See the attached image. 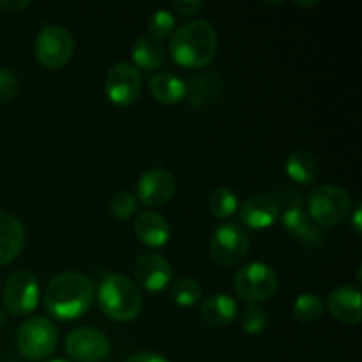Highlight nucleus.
<instances>
[{
    "mask_svg": "<svg viewBox=\"0 0 362 362\" xmlns=\"http://www.w3.org/2000/svg\"><path fill=\"white\" fill-rule=\"evenodd\" d=\"M94 283L80 272L55 276L45 290V308L60 322L76 320L90 310L94 303Z\"/></svg>",
    "mask_w": 362,
    "mask_h": 362,
    "instance_id": "nucleus-1",
    "label": "nucleus"
},
{
    "mask_svg": "<svg viewBox=\"0 0 362 362\" xmlns=\"http://www.w3.org/2000/svg\"><path fill=\"white\" fill-rule=\"evenodd\" d=\"M279 219H281L285 232H288L290 235L296 237L297 240H300L306 246H320L324 243L325 235L320 230V226L310 218L306 209L300 207L299 204L288 205L279 214Z\"/></svg>",
    "mask_w": 362,
    "mask_h": 362,
    "instance_id": "nucleus-15",
    "label": "nucleus"
},
{
    "mask_svg": "<svg viewBox=\"0 0 362 362\" xmlns=\"http://www.w3.org/2000/svg\"><path fill=\"white\" fill-rule=\"evenodd\" d=\"M233 290L244 303L260 304L269 300L278 290V274L274 269L262 262L244 265L233 276Z\"/></svg>",
    "mask_w": 362,
    "mask_h": 362,
    "instance_id": "nucleus-5",
    "label": "nucleus"
},
{
    "mask_svg": "<svg viewBox=\"0 0 362 362\" xmlns=\"http://www.w3.org/2000/svg\"><path fill=\"white\" fill-rule=\"evenodd\" d=\"M177 189L175 177L161 166L147 170L136 184V200L145 207H161L173 198Z\"/></svg>",
    "mask_w": 362,
    "mask_h": 362,
    "instance_id": "nucleus-11",
    "label": "nucleus"
},
{
    "mask_svg": "<svg viewBox=\"0 0 362 362\" xmlns=\"http://www.w3.org/2000/svg\"><path fill=\"white\" fill-rule=\"evenodd\" d=\"M237 211H239L240 221L251 230L271 228L281 214L279 202L272 198L271 194L264 193L246 198Z\"/></svg>",
    "mask_w": 362,
    "mask_h": 362,
    "instance_id": "nucleus-14",
    "label": "nucleus"
},
{
    "mask_svg": "<svg viewBox=\"0 0 362 362\" xmlns=\"http://www.w3.org/2000/svg\"><path fill=\"white\" fill-rule=\"evenodd\" d=\"M98 304L112 320L133 322L140 315L144 300L136 283L127 276L108 274L99 283Z\"/></svg>",
    "mask_w": 362,
    "mask_h": 362,
    "instance_id": "nucleus-3",
    "label": "nucleus"
},
{
    "mask_svg": "<svg viewBox=\"0 0 362 362\" xmlns=\"http://www.w3.org/2000/svg\"><path fill=\"white\" fill-rule=\"evenodd\" d=\"M39 62L49 69L66 66L74 53V39L67 28L60 25H48L39 32L34 46Z\"/></svg>",
    "mask_w": 362,
    "mask_h": 362,
    "instance_id": "nucleus-8",
    "label": "nucleus"
},
{
    "mask_svg": "<svg viewBox=\"0 0 362 362\" xmlns=\"http://www.w3.org/2000/svg\"><path fill=\"white\" fill-rule=\"evenodd\" d=\"M209 209L218 219H226L233 216L239 209V197L230 187H218L209 197Z\"/></svg>",
    "mask_w": 362,
    "mask_h": 362,
    "instance_id": "nucleus-24",
    "label": "nucleus"
},
{
    "mask_svg": "<svg viewBox=\"0 0 362 362\" xmlns=\"http://www.w3.org/2000/svg\"><path fill=\"white\" fill-rule=\"evenodd\" d=\"M151 94L161 105H179L187 98V85L173 73H156L151 78Z\"/></svg>",
    "mask_w": 362,
    "mask_h": 362,
    "instance_id": "nucleus-20",
    "label": "nucleus"
},
{
    "mask_svg": "<svg viewBox=\"0 0 362 362\" xmlns=\"http://www.w3.org/2000/svg\"><path fill=\"white\" fill-rule=\"evenodd\" d=\"M18 94V78L13 71L0 67V99L11 101Z\"/></svg>",
    "mask_w": 362,
    "mask_h": 362,
    "instance_id": "nucleus-30",
    "label": "nucleus"
},
{
    "mask_svg": "<svg viewBox=\"0 0 362 362\" xmlns=\"http://www.w3.org/2000/svg\"><path fill=\"white\" fill-rule=\"evenodd\" d=\"M131 57H133L136 69L138 67H141V69H159L165 62L166 52L161 41L151 37V35H141L134 41Z\"/></svg>",
    "mask_w": 362,
    "mask_h": 362,
    "instance_id": "nucleus-22",
    "label": "nucleus"
},
{
    "mask_svg": "<svg viewBox=\"0 0 362 362\" xmlns=\"http://www.w3.org/2000/svg\"><path fill=\"white\" fill-rule=\"evenodd\" d=\"M67 356L76 362H99L110 352V341L94 327H78L66 338Z\"/></svg>",
    "mask_w": 362,
    "mask_h": 362,
    "instance_id": "nucleus-12",
    "label": "nucleus"
},
{
    "mask_svg": "<svg viewBox=\"0 0 362 362\" xmlns=\"http://www.w3.org/2000/svg\"><path fill=\"white\" fill-rule=\"evenodd\" d=\"M237 313H239V306L228 293H214L207 297V300H204L200 308L204 322L212 327H228L235 322Z\"/></svg>",
    "mask_w": 362,
    "mask_h": 362,
    "instance_id": "nucleus-19",
    "label": "nucleus"
},
{
    "mask_svg": "<svg viewBox=\"0 0 362 362\" xmlns=\"http://www.w3.org/2000/svg\"><path fill=\"white\" fill-rule=\"evenodd\" d=\"M138 200L133 193L127 191H120V193L113 194L112 200L108 204V212L117 219H127L136 212Z\"/></svg>",
    "mask_w": 362,
    "mask_h": 362,
    "instance_id": "nucleus-29",
    "label": "nucleus"
},
{
    "mask_svg": "<svg viewBox=\"0 0 362 362\" xmlns=\"http://www.w3.org/2000/svg\"><path fill=\"white\" fill-rule=\"evenodd\" d=\"M170 57L186 69H202L214 60L218 53L216 28L205 20L186 23L173 34L170 41Z\"/></svg>",
    "mask_w": 362,
    "mask_h": 362,
    "instance_id": "nucleus-2",
    "label": "nucleus"
},
{
    "mask_svg": "<svg viewBox=\"0 0 362 362\" xmlns=\"http://www.w3.org/2000/svg\"><path fill=\"white\" fill-rule=\"evenodd\" d=\"M126 362H168L165 357L158 356V354L152 352H138L134 356H131Z\"/></svg>",
    "mask_w": 362,
    "mask_h": 362,
    "instance_id": "nucleus-32",
    "label": "nucleus"
},
{
    "mask_svg": "<svg viewBox=\"0 0 362 362\" xmlns=\"http://www.w3.org/2000/svg\"><path fill=\"white\" fill-rule=\"evenodd\" d=\"M39 304V283L28 271H16L4 286V306L13 317L30 315Z\"/></svg>",
    "mask_w": 362,
    "mask_h": 362,
    "instance_id": "nucleus-9",
    "label": "nucleus"
},
{
    "mask_svg": "<svg viewBox=\"0 0 362 362\" xmlns=\"http://www.w3.org/2000/svg\"><path fill=\"white\" fill-rule=\"evenodd\" d=\"M204 7L202 0H179V2H173V9L180 14V16H193L198 11Z\"/></svg>",
    "mask_w": 362,
    "mask_h": 362,
    "instance_id": "nucleus-31",
    "label": "nucleus"
},
{
    "mask_svg": "<svg viewBox=\"0 0 362 362\" xmlns=\"http://www.w3.org/2000/svg\"><path fill=\"white\" fill-rule=\"evenodd\" d=\"M175 16L170 13L168 9H158L148 20V30H151V37L161 39L170 37L175 32Z\"/></svg>",
    "mask_w": 362,
    "mask_h": 362,
    "instance_id": "nucleus-27",
    "label": "nucleus"
},
{
    "mask_svg": "<svg viewBox=\"0 0 362 362\" xmlns=\"http://www.w3.org/2000/svg\"><path fill=\"white\" fill-rule=\"evenodd\" d=\"M16 345L25 359L45 361L59 345V331L48 318L34 317L18 329Z\"/></svg>",
    "mask_w": 362,
    "mask_h": 362,
    "instance_id": "nucleus-6",
    "label": "nucleus"
},
{
    "mask_svg": "<svg viewBox=\"0 0 362 362\" xmlns=\"http://www.w3.org/2000/svg\"><path fill=\"white\" fill-rule=\"evenodd\" d=\"M134 278L147 292H161L172 283V265L163 255L144 253L134 262Z\"/></svg>",
    "mask_w": 362,
    "mask_h": 362,
    "instance_id": "nucleus-13",
    "label": "nucleus"
},
{
    "mask_svg": "<svg viewBox=\"0 0 362 362\" xmlns=\"http://www.w3.org/2000/svg\"><path fill=\"white\" fill-rule=\"evenodd\" d=\"M170 297L180 308H191L202 299V286L197 279L182 278L173 283Z\"/></svg>",
    "mask_w": 362,
    "mask_h": 362,
    "instance_id": "nucleus-26",
    "label": "nucleus"
},
{
    "mask_svg": "<svg viewBox=\"0 0 362 362\" xmlns=\"http://www.w3.org/2000/svg\"><path fill=\"white\" fill-rule=\"evenodd\" d=\"M269 325V315L264 308L251 304L243 315V329L246 334L257 336L264 332Z\"/></svg>",
    "mask_w": 362,
    "mask_h": 362,
    "instance_id": "nucleus-28",
    "label": "nucleus"
},
{
    "mask_svg": "<svg viewBox=\"0 0 362 362\" xmlns=\"http://www.w3.org/2000/svg\"><path fill=\"white\" fill-rule=\"evenodd\" d=\"M317 0H313V2H297V6L300 7H311V6H317Z\"/></svg>",
    "mask_w": 362,
    "mask_h": 362,
    "instance_id": "nucleus-35",
    "label": "nucleus"
},
{
    "mask_svg": "<svg viewBox=\"0 0 362 362\" xmlns=\"http://www.w3.org/2000/svg\"><path fill=\"white\" fill-rule=\"evenodd\" d=\"M250 237L243 226L235 223L221 225L211 237L209 243V253L218 265L232 267L240 264L250 253Z\"/></svg>",
    "mask_w": 362,
    "mask_h": 362,
    "instance_id": "nucleus-7",
    "label": "nucleus"
},
{
    "mask_svg": "<svg viewBox=\"0 0 362 362\" xmlns=\"http://www.w3.org/2000/svg\"><path fill=\"white\" fill-rule=\"evenodd\" d=\"M4 324V313H2V310H0V325Z\"/></svg>",
    "mask_w": 362,
    "mask_h": 362,
    "instance_id": "nucleus-36",
    "label": "nucleus"
},
{
    "mask_svg": "<svg viewBox=\"0 0 362 362\" xmlns=\"http://www.w3.org/2000/svg\"><path fill=\"white\" fill-rule=\"evenodd\" d=\"M141 92L140 71L127 62L110 67L105 78V94L115 106H131L138 101Z\"/></svg>",
    "mask_w": 362,
    "mask_h": 362,
    "instance_id": "nucleus-10",
    "label": "nucleus"
},
{
    "mask_svg": "<svg viewBox=\"0 0 362 362\" xmlns=\"http://www.w3.org/2000/svg\"><path fill=\"white\" fill-rule=\"evenodd\" d=\"M327 308L332 317L345 325H357L362 320L361 292L356 286H338L329 296Z\"/></svg>",
    "mask_w": 362,
    "mask_h": 362,
    "instance_id": "nucleus-16",
    "label": "nucleus"
},
{
    "mask_svg": "<svg viewBox=\"0 0 362 362\" xmlns=\"http://www.w3.org/2000/svg\"><path fill=\"white\" fill-rule=\"evenodd\" d=\"M286 175L300 186H310L318 177V163L308 151H293L285 163Z\"/></svg>",
    "mask_w": 362,
    "mask_h": 362,
    "instance_id": "nucleus-23",
    "label": "nucleus"
},
{
    "mask_svg": "<svg viewBox=\"0 0 362 362\" xmlns=\"http://www.w3.org/2000/svg\"><path fill=\"white\" fill-rule=\"evenodd\" d=\"M187 95L193 108L216 103L223 95V80L216 73H202L191 78Z\"/></svg>",
    "mask_w": 362,
    "mask_h": 362,
    "instance_id": "nucleus-21",
    "label": "nucleus"
},
{
    "mask_svg": "<svg viewBox=\"0 0 362 362\" xmlns=\"http://www.w3.org/2000/svg\"><path fill=\"white\" fill-rule=\"evenodd\" d=\"M306 212L318 226H338L352 214V197L343 187L324 184L308 194Z\"/></svg>",
    "mask_w": 362,
    "mask_h": 362,
    "instance_id": "nucleus-4",
    "label": "nucleus"
},
{
    "mask_svg": "<svg viewBox=\"0 0 362 362\" xmlns=\"http://www.w3.org/2000/svg\"><path fill=\"white\" fill-rule=\"evenodd\" d=\"M9 362H16V361H9Z\"/></svg>",
    "mask_w": 362,
    "mask_h": 362,
    "instance_id": "nucleus-38",
    "label": "nucleus"
},
{
    "mask_svg": "<svg viewBox=\"0 0 362 362\" xmlns=\"http://www.w3.org/2000/svg\"><path fill=\"white\" fill-rule=\"evenodd\" d=\"M25 226L16 216L0 211V265L11 264L25 246Z\"/></svg>",
    "mask_w": 362,
    "mask_h": 362,
    "instance_id": "nucleus-17",
    "label": "nucleus"
},
{
    "mask_svg": "<svg viewBox=\"0 0 362 362\" xmlns=\"http://www.w3.org/2000/svg\"><path fill=\"white\" fill-rule=\"evenodd\" d=\"M28 6H30V2H21V0L20 2H18V0H6V2L0 4V7H4V9H7L9 13L14 14H18L20 11H25Z\"/></svg>",
    "mask_w": 362,
    "mask_h": 362,
    "instance_id": "nucleus-33",
    "label": "nucleus"
},
{
    "mask_svg": "<svg viewBox=\"0 0 362 362\" xmlns=\"http://www.w3.org/2000/svg\"><path fill=\"white\" fill-rule=\"evenodd\" d=\"M361 212H362V209H361V205H357L356 207V211H352V214H354V228L357 230V232L361 233Z\"/></svg>",
    "mask_w": 362,
    "mask_h": 362,
    "instance_id": "nucleus-34",
    "label": "nucleus"
},
{
    "mask_svg": "<svg viewBox=\"0 0 362 362\" xmlns=\"http://www.w3.org/2000/svg\"><path fill=\"white\" fill-rule=\"evenodd\" d=\"M322 315H324V300L317 293H300L293 303V317L304 324L320 320Z\"/></svg>",
    "mask_w": 362,
    "mask_h": 362,
    "instance_id": "nucleus-25",
    "label": "nucleus"
},
{
    "mask_svg": "<svg viewBox=\"0 0 362 362\" xmlns=\"http://www.w3.org/2000/svg\"><path fill=\"white\" fill-rule=\"evenodd\" d=\"M48 362H67V361H62V359H55V361H48Z\"/></svg>",
    "mask_w": 362,
    "mask_h": 362,
    "instance_id": "nucleus-37",
    "label": "nucleus"
},
{
    "mask_svg": "<svg viewBox=\"0 0 362 362\" xmlns=\"http://www.w3.org/2000/svg\"><path fill=\"white\" fill-rule=\"evenodd\" d=\"M134 235L141 244L148 247H161L170 240L172 230L165 216L159 212H140L134 219Z\"/></svg>",
    "mask_w": 362,
    "mask_h": 362,
    "instance_id": "nucleus-18",
    "label": "nucleus"
}]
</instances>
